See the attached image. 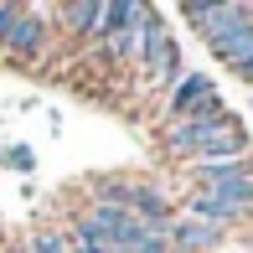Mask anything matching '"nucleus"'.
Returning <instances> with one entry per match:
<instances>
[{
  "label": "nucleus",
  "mask_w": 253,
  "mask_h": 253,
  "mask_svg": "<svg viewBox=\"0 0 253 253\" xmlns=\"http://www.w3.org/2000/svg\"><path fill=\"white\" fill-rule=\"evenodd\" d=\"M47 37H52V10H31L26 5L16 31H10V42H5V57L10 62H37L47 52Z\"/></svg>",
  "instance_id": "nucleus-4"
},
{
  "label": "nucleus",
  "mask_w": 253,
  "mask_h": 253,
  "mask_svg": "<svg viewBox=\"0 0 253 253\" xmlns=\"http://www.w3.org/2000/svg\"><path fill=\"white\" fill-rule=\"evenodd\" d=\"M217 114H227V103L217 93L212 73H186L166 93V124H176V119H217Z\"/></svg>",
  "instance_id": "nucleus-3"
},
{
  "label": "nucleus",
  "mask_w": 253,
  "mask_h": 253,
  "mask_svg": "<svg viewBox=\"0 0 253 253\" xmlns=\"http://www.w3.org/2000/svg\"><path fill=\"white\" fill-rule=\"evenodd\" d=\"M21 10H26V5H16V0H5V5H0V52H5V42H10V31H16Z\"/></svg>",
  "instance_id": "nucleus-14"
},
{
  "label": "nucleus",
  "mask_w": 253,
  "mask_h": 253,
  "mask_svg": "<svg viewBox=\"0 0 253 253\" xmlns=\"http://www.w3.org/2000/svg\"><path fill=\"white\" fill-rule=\"evenodd\" d=\"M124 212H134L145 227H170V217H176V207L160 186L150 181H129V197H124Z\"/></svg>",
  "instance_id": "nucleus-8"
},
{
  "label": "nucleus",
  "mask_w": 253,
  "mask_h": 253,
  "mask_svg": "<svg viewBox=\"0 0 253 253\" xmlns=\"http://www.w3.org/2000/svg\"><path fill=\"white\" fill-rule=\"evenodd\" d=\"M98 16H103V0H73V5L52 10V21H62L73 37H98Z\"/></svg>",
  "instance_id": "nucleus-10"
},
{
  "label": "nucleus",
  "mask_w": 253,
  "mask_h": 253,
  "mask_svg": "<svg viewBox=\"0 0 253 253\" xmlns=\"http://www.w3.org/2000/svg\"><path fill=\"white\" fill-rule=\"evenodd\" d=\"M160 150L176 160H217V155H248V134L233 114H217V119H176L160 129Z\"/></svg>",
  "instance_id": "nucleus-1"
},
{
  "label": "nucleus",
  "mask_w": 253,
  "mask_h": 253,
  "mask_svg": "<svg viewBox=\"0 0 253 253\" xmlns=\"http://www.w3.org/2000/svg\"><path fill=\"white\" fill-rule=\"evenodd\" d=\"M145 10H150V5H140V0H103L98 42H103V37H119V31H134V26L145 21Z\"/></svg>",
  "instance_id": "nucleus-9"
},
{
  "label": "nucleus",
  "mask_w": 253,
  "mask_h": 253,
  "mask_svg": "<svg viewBox=\"0 0 253 253\" xmlns=\"http://www.w3.org/2000/svg\"><path fill=\"white\" fill-rule=\"evenodd\" d=\"M222 253H227V248H222ZM233 253H253V248H233Z\"/></svg>",
  "instance_id": "nucleus-16"
},
{
  "label": "nucleus",
  "mask_w": 253,
  "mask_h": 253,
  "mask_svg": "<svg viewBox=\"0 0 253 253\" xmlns=\"http://www.w3.org/2000/svg\"><path fill=\"white\" fill-rule=\"evenodd\" d=\"M233 73H238V78H243V83L253 88V52H248V57H243V62H238V67H233Z\"/></svg>",
  "instance_id": "nucleus-15"
},
{
  "label": "nucleus",
  "mask_w": 253,
  "mask_h": 253,
  "mask_svg": "<svg viewBox=\"0 0 253 253\" xmlns=\"http://www.w3.org/2000/svg\"><path fill=\"white\" fill-rule=\"evenodd\" d=\"M191 186L212 191V186H238V181H253V155H217V160H191L186 166Z\"/></svg>",
  "instance_id": "nucleus-5"
},
{
  "label": "nucleus",
  "mask_w": 253,
  "mask_h": 253,
  "mask_svg": "<svg viewBox=\"0 0 253 253\" xmlns=\"http://www.w3.org/2000/svg\"><path fill=\"white\" fill-rule=\"evenodd\" d=\"M217 16H222V0H186V5H181V21H186L197 37H207V31L217 26Z\"/></svg>",
  "instance_id": "nucleus-11"
},
{
  "label": "nucleus",
  "mask_w": 253,
  "mask_h": 253,
  "mask_svg": "<svg viewBox=\"0 0 253 253\" xmlns=\"http://www.w3.org/2000/svg\"><path fill=\"white\" fill-rule=\"evenodd\" d=\"M140 67H145V83L150 88H176L181 78H186V57H181V42L176 37H160L145 47L140 57Z\"/></svg>",
  "instance_id": "nucleus-6"
},
{
  "label": "nucleus",
  "mask_w": 253,
  "mask_h": 253,
  "mask_svg": "<svg viewBox=\"0 0 253 253\" xmlns=\"http://www.w3.org/2000/svg\"><path fill=\"white\" fill-rule=\"evenodd\" d=\"M0 166L31 176V170H37V150H31V145H5V150H0Z\"/></svg>",
  "instance_id": "nucleus-12"
},
{
  "label": "nucleus",
  "mask_w": 253,
  "mask_h": 253,
  "mask_svg": "<svg viewBox=\"0 0 253 253\" xmlns=\"http://www.w3.org/2000/svg\"><path fill=\"white\" fill-rule=\"evenodd\" d=\"M166 238H170V253H212V248L227 243V227L197 222V217H170Z\"/></svg>",
  "instance_id": "nucleus-7"
},
{
  "label": "nucleus",
  "mask_w": 253,
  "mask_h": 253,
  "mask_svg": "<svg viewBox=\"0 0 253 253\" xmlns=\"http://www.w3.org/2000/svg\"><path fill=\"white\" fill-rule=\"evenodd\" d=\"M31 253H73V243H67V233H52V227H42V233L31 238Z\"/></svg>",
  "instance_id": "nucleus-13"
},
{
  "label": "nucleus",
  "mask_w": 253,
  "mask_h": 253,
  "mask_svg": "<svg viewBox=\"0 0 253 253\" xmlns=\"http://www.w3.org/2000/svg\"><path fill=\"white\" fill-rule=\"evenodd\" d=\"M181 217H197V222H212V227L248 222V217H253V181H238V186H212V191H191Z\"/></svg>",
  "instance_id": "nucleus-2"
}]
</instances>
